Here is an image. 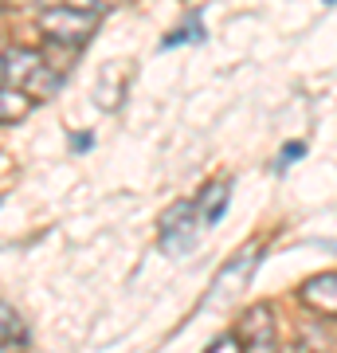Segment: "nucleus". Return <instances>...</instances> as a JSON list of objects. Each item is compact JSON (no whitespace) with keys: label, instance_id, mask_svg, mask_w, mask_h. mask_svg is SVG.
Wrapping results in <instances>:
<instances>
[{"label":"nucleus","instance_id":"nucleus-1","mask_svg":"<svg viewBox=\"0 0 337 353\" xmlns=\"http://www.w3.org/2000/svg\"><path fill=\"white\" fill-rule=\"evenodd\" d=\"M204 236V220L196 212V201H176L161 216V252L173 259H185Z\"/></svg>","mask_w":337,"mask_h":353},{"label":"nucleus","instance_id":"nucleus-2","mask_svg":"<svg viewBox=\"0 0 337 353\" xmlns=\"http://www.w3.org/2000/svg\"><path fill=\"white\" fill-rule=\"evenodd\" d=\"M39 28L48 32L51 43H63V48H83V43L90 39V32L99 28V12L71 8V4H55V8H43Z\"/></svg>","mask_w":337,"mask_h":353},{"label":"nucleus","instance_id":"nucleus-3","mask_svg":"<svg viewBox=\"0 0 337 353\" xmlns=\"http://www.w3.org/2000/svg\"><path fill=\"white\" fill-rule=\"evenodd\" d=\"M236 334L247 350H271L275 345V314H271V306H251Z\"/></svg>","mask_w":337,"mask_h":353},{"label":"nucleus","instance_id":"nucleus-4","mask_svg":"<svg viewBox=\"0 0 337 353\" xmlns=\"http://www.w3.org/2000/svg\"><path fill=\"white\" fill-rule=\"evenodd\" d=\"M298 299L310 306L314 314L337 318V275H334V271H325V275H314L310 283H302Z\"/></svg>","mask_w":337,"mask_h":353},{"label":"nucleus","instance_id":"nucleus-5","mask_svg":"<svg viewBox=\"0 0 337 353\" xmlns=\"http://www.w3.org/2000/svg\"><path fill=\"white\" fill-rule=\"evenodd\" d=\"M227 204H232V185L227 181H212V185H204L196 196V212L200 220H204V228H216L220 220H224Z\"/></svg>","mask_w":337,"mask_h":353},{"label":"nucleus","instance_id":"nucleus-6","mask_svg":"<svg viewBox=\"0 0 337 353\" xmlns=\"http://www.w3.org/2000/svg\"><path fill=\"white\" fill-rule=\"evenodd\" d=\"M259 263V255H255V248H247L243 252V259H232V263L220 271V279H216V290H212V299H224V294H232V283H243V279L251 275V267Z\"/></svg>","mask_w":337,"mask_h":353},{"label":"nucleus","instance_id":"nucleus-7","mask_svg":"<svg viewBox=\"0 0 337 353\" xmlns=\"http://www.w3.org/2000/svg\"><path fill=\"white\" fill-rule=\"evenodd\" d=\"M36 106V99L20 87H0V126H8V122H20L28 118V110Z\"/></svg>","mask_w":337,"mask_h":353},{"label":"nucleus","instance_id":"nucleus-8","mask_svg":"<svg viewBox=\"0 0 337 353\" xmlns=\"http://www.w3.org/2000/svg\"><path fill=\"white\" fill-rule=\"evenodd\" d=\"M16 341H24V322L8 303H0V350H8Z\"/></svg>","mask_w":337,"mask_h":353},{"label":"nucleus","instance_id":"nucleus-9","mask_svg":"<svg viewBox=\"0 0 337 353\" xmlns=\"http://www.w3.org/2000/svg\"><path fill=\"white\" fill-rule=\"evenodd\" d=\"M204 39V24H200V16H188V24L173 28L169 36H165V48H176V43H196Z\"/></svg>","mask_w":337,"mask_h":353},{"label":"nucleus","instance_id":"nucleus-10","mask_svg":"<svg viewBox=\"0 0 337 353\" xmlns=\"http://www.w3.org/2000/svg\"><path fill=\"white\" fill-rule=\"evenodd\" d=\"M302 153H306V141H290L287 150L278 153V161H275V169H290V165L298 161Z\"/></svg>","mask_w":337,"mask_h":353},{"label":"nucleus","instance_id":"nucleus-11","mask_svg":"<svg viewBox=\"0 0 337 353\" xmlns=\"http://www.w3.org/2000/svg\"><path fill=\"white\" fill-rule=\"evenodd\" d=\"M243 341H239V334H224V338H216V345L212 350H220V353H232V350H239Z\"/></svg>","mask_w":337,"mask_h":353},{"label":"nucleus","instance_id":"nucleus-12","mask_svg":"<svg viewBox=\"0 0 337 353\" xmlns=\"http://www.w3.org/2000/svg\"><path fill=\"white\" fill-rule=\"evenodd\" d=\"M4 55H8V48H4V39H0V83H4Z\"/></svg>","mask_w":337,"mask_h":353},{"label":"nucleus","instance_id":"nucleus-13","mask_svg":"<svg viewBox=\"0 0 337 353\" xmlns=\"http://www.w3.org/2000/svg\"><path fill=\"white\" fill-rule=\"evenodd\" d=\"M24 4H39V8H51V4H63V0H24Z\"/></svg>","mask_w":337,"mask_h":353},{"label":"nucleus","instance_id":"nucleus-14","mask_svg":"<svg viewBox=\"0 0 337 353\" xmlns=\"http://www.w3.org/2000/svg\"><path fill=\"white\" fill-rule=\"evenodd\" d=\"M329 248H334V252H337V243H329Z\"/></svg>","mask_w":337,"mask_h":353},{"label":"nucleus","instance_id":"nucleus-15","mask_svg":"<svg viewBox=\"0 0 337 353\" xmlns=\"http://www.w3.org/2000/svg\"><path fill=\"white\" fill-rule=\"evenodd\" d=\"M0 4H4V0H0Z\"/></svg>","mask_w":337,"mask_h":353}]
</instances>
